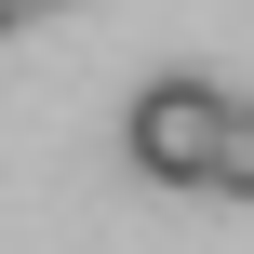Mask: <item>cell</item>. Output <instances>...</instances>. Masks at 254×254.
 Instances as JSON below:
<instances>
[{
	"instance_id": "cell-2",
	"label": "cell",
	"mask_w": 254,
	"mask_h": 254,
	"mask_svg": "<svg viewBox=\"0 0 254 254\" xmlns=\"http://www.w3.org/2000/svg\"><path fill=\"white\" fill-rule=\"evenodd\" d=\"M201 188H214V201H254V107H228V121H214V161H201Z\"/></svg>"
},
{
	"instance_id": "cell-3",
	"label": "cell",
	"mask_w": 254,
	"mask_h": 254,
	"mask_svg": "<svg viewBox=\"0 0 254 254\" xmlns=\"http://www.w3.org/2000/svg\"><path fill=\"white\" fill-rule=\"evenodd\" d=\"M0 27H27V0H0Z\"/></svg>"
},
{
	"instance_id": "cell-1",
	"label": "cell",
	"mask_w": 254,
	"mask_h": 254,
	"mask_svg": "<svg viewBox=\"0 0 254 254\" xmlns=\"http://www.w3.org/2000/svg\"><path fill=\"white\" fill-rule=\"evenodd\" d=\"M214 121H228V94H214V80H147V94H134V121H121V147H134V174H147V188H201Z\"/></svg>"
},
{
	"instance_id": "cell-4",
	"label": "cell",
	"mask_w": 254,
	"mask_h": 254,
	"mask_svg": "<svg viewBox=\"0 0 254 254\" xmlns=\"http://www.w3.org/2000/svg\"><path fill=\"white\" fill-rule=\"evenodd\" d=\"M27 13H54V0H27Z\"/></svg>"
}]
</instances>
